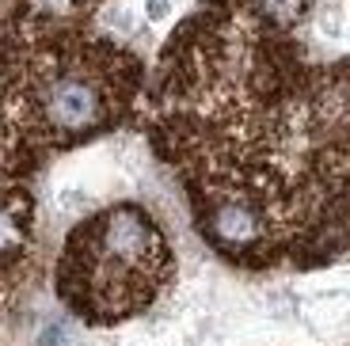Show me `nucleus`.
Segmentation results:
<instances>
[{"label":"nucleus","mask_w":350,"mask_h":346,"mask_svg":"<svg viewBox=\"0 0 350 346\" xmlns=\"http://www.w3.org/2000/svg\"><path fill=\"white\" fill-rule=\"evenodd\" d=\"M46 114L53 118V126L62 130H80L99 114V99H96V88L84 84L77 77H65L50 88L46 96Z\"/></svg>","instance_id":"1"},{"label":"nucleus","mask_w":350,"mask_h":346,"mask_svg":"<svg viewBox=\"0 0 350 346\" xmlns=\"http://www.w3.org/2000/svg\"><path fill=\"white\" fill-rule=\"evenodd\" d=\"M316 31H320L327 42H347L350 46V12H347V4L327 0L324 8H320V16H316Z\"/></svg>","instance_id":"2"},{"label":"nucleus","mask_w":350,"mask_h":346,"mask_svg":"<svg viewBox=\"0 0 350 346\" xmlns=\"http://www.w3.org/2000/svg\"><path fill=\"white\" fill-rule=\"evenodd\" d=\"M217 232L225 240H247L255 236V213L247 206H225L217 213Z\"/></svg>","instance_id":"3"},{"label":"nucleus","mask_w":350,"mask_h":346,"mask_svg":"<svg viewBox=\"0 0 350 346\" xmlns=\"http://www.w3.org/2000/svg\"><path fill=\"white\" fill-rule=\"evenodd\" d=\"M297 8H301V0H262V12L282 19V23H289V19L297 16Z\"/></svg>","instance_id":"4"},{"label":"nucleus","mask_w":350,"mask_h":346,"mask_svg":"<svg viewBox=\"0 0 350 346\" xmlns=\"http://www.w3.org/2000/svg\"><path fill=\"white\" fill-rule=\"evenodd\" d=\"M19 240V228H16V217L8 213V209H0V255L4 251H12Z\"/></svg>","instance_id":"5"},{"label":"nucleus","mask_w":350,"mask_h":346,"mask_svg":"<svg viewBox=\"0 0 350 346\" xmlns=\"http://www.w3.org/2000/svg\"><path fill=\"white\" fill-rule=\"evenodd\" d=\"M167 12H172V0H145V16H149L152 23L167 19Z\"/></svg>","instance_id":"6"},{"label":"nucleus","mask_w":350,"mask_h":346,"mask_svg":"<svg viewBox=\"0 0 350 346\" xmlns=\"http://www.w3.org/2000/svg\"><path fill=\"white\" fill-rule=\"evenodd\" d=\"M38 8H65V4H69V0H35Z\"/></svg>","instance_id":"7"}]
</instances>
